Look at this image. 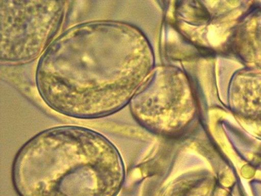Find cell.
<instances>
[{
  "mask_svg": "<svg viewBox=\"0 0 261 196\" xmlns=\"http://www.w3.org/2000/svg\"><path fill=\"white\" fill-rule=\"evenodd\" d=\"M122 176L113 144L88 128L44 130L18 150L11 180L19 196H113Z\"/></svg>",
  "mask_w": 261,
  "mask_h": 196,
  "instance_id": "6da1fadb",
  "label": "cell"
}]
</instances>
